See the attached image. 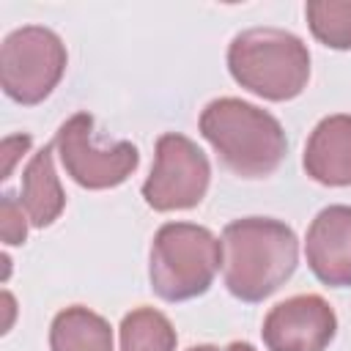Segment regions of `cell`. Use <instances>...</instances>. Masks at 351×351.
<instances>
[{
	"instance_id": "obj_1",
	"label": "cell",
	"mask_w": 351,
	"mask_h": 351,
	"mask_svg": "<svg viewBox=\"0 0 351 351\" xmlns=\"http://www.w3.org/2000/svg\"><path fill=\"white\" fill-rule=\"evenodd\" d=\"M299 244L285 222L266 217L236 219L222 230L228 291L241 302H263L296 269Z\"/></svg>"
},
{
	"instance_id": "obj_2",
	"label": "cell",
	"mask_w": 351,
	"mask_h": 351,
	"mask_svg": "<svg viewBox=\"0 0 351 351\" xmlns=\"http://www.w3.org/2000/svg\"><path fill=\"white\" fill-rule=\"evenodd\" d=\"M200 132L225 167L241 178H263L274 173L288 148L280 121L241 99H214L206 104Z\"/></svg>"
},
{
	"instance_id": "obj_3",
	"label": "cell",
	"mask_w": 351,
	"mask_h": 351,
	"mask_svg": "<svg viewBox=\"0 0 351 351\" xmlns=\"http://www.w3.org/2000/svg\"><path fill=\"white\" fill-rule=\"evenodd\" d=\"M228 69L241 88L271 101H285L304 90L310 52L302 38L288 30L252 27L230 41Z\"/></svg>"
},
{
	"instance_id": "obj_4",
	"label": "cell",
	"mask_w": 351,
	"mask_h": 351,
	"mask_svg": "<svg viewBox=\"0 0 351 351\" xmlns=\"http://www.w3.org/2000/svg\"><path fill=\"white\" fill-rule=\"evenodd\" d=\"M222 263V244L200 225L167 222L151 244V288L165 302L195 299L208 291Z\"/></svg>"
},
{
	"instance_id": "obj_5",
	"label": "cell",
	"mask_w": 351,
	"mask_h": 351,
	"mask_svg": "<svg viewBox=\"0 0 351 351\" xmlns=\"http://www.w3.org/2000/svg\"><path fill=\"white\" fill-rule=\"evenodd\" d=\"M66 69L63 41L41 25H27L5 36L0 49L3 90L19 104L44 101Z\"/></svg>"
},
{
	"instance_id": "obj_6",
	"label": "cell",
	"mask_w": 351,
	"mask_h": 351,
	"mask_svg": "<svg viewBox=\"0 0 351 351\" xmlns=\"http://www.w3.org/2000/svg\"><path fill=\"white\" fill-rule=\"evenodd\" d=\"M55 148L66 173L88 189H107L123 184L140 162L137 148L126 140L101 145L93 134V118L88 112L71 115L58 129Z\"/></svg>"
},
{
	"instance_id": "obj_7",
	"label": "cell",
	"mask_w": 351,
	"mask_h": 351,
	"mask_svg": "<svg viewBox=\"0 0 351 351\" xmlns=\"http://www.w3.org/2000/svg\"><path fill=\"white\" fill-rule=\"evenodd\" d=\"M208 159L184 134H162L156 140V162L143 184V197L156 211L192 208L208 189Z\"/></svg>"
},
{
	"instance_id": "obj_8",
	"label": "cell",
	"mask_w": 351,
	"mask_h": 351,
	"mask_svg": "<svg viewBox=\"0 0 351 351\" xmlns=\"http://www.w3.org/2000/svg\"><path fill=\"white\" fill-rule=\"evenodd\" d=\"M335 329L332 307L321 296L304 293L271 307L263 321V343L269 351H324Z\"/></svg>"
},
{
	"instance_id": "obj_9",
	"label": "cell",
	"mask_w": 351,
	"mask_h": 351,
	"mask_svg": "<svg viewBox=\"0 0 351 351\" xmlns=\"http://www.w3.org/2000/svg\"><path fill=\"white\" fill-rule=\"evenodd\" d=\"M307 263L313 274L335 288L351 285V206L324 208L307 230Z\"/></svg>"
},
{
	"instance_id": "obj_10",
	"label": "cell",
	"mask_w": 351,
	"mask_h": 351,
	"mask_svg": "<svg viewBox=\"0 0 351 351\" xmlns=\"http://www.w3.org/2000/svg\"><path fill=\"white\" fill-rule=\"evenodd\" d=\"M304 170L326 186L351 184V115H329L313 129L304 148Z\"/></svg>"
},
{
	"instance_id": "obj_11",
	"label": "cell",
	"mask_w": 351,
	"mask_h": 351,
	"mask_svg": "<svg viewBox=\"0 0 351 351\" xmlns=\"http://www.w3.org/2000/svg\"><path fill=\"white\" fill-rule=\"evenodd\" d=\"M22 208L36 228H47L58 219L66 206V195L55 176L52 165V145H44L27 165L22 176Z\"/></svg>"
},
{
	"instance_id": "obj_12",
	"label": "cell",
	"mask_w": 351,
	"mask_h": 351,
	"mask_svg": "<svg viewBox=\"0 0 351 351\" xmlns=\"http://www.w3.org/2000/svg\"><path fill=\"white\" fill-rule=\"evenodd\" d=\"M52 351H112L110 324L88 307H66L49 329Z\"/></svg>"
},
{
	"instance_id": "obj_13",
	"label": "cell",
	"mask_w": 351,
	"mask_h": 351,
	"mask_svg": "<svg viewBox=\"0 0 351 351\" xmlns=\"http://www.w3.org/2000/svg\"><path fill=\"white\" fill-rule=\"evenodd\" d=\"M176 332L154 307L132 310L121 324V351H173Z\"/></svg>"
},
{
	"instance_id": "obj_14",
	"label": "cell",
	"mask_w": 351,
	"mask_h": 351,
	"mask_svg": "<svg viewBox=\"0 0 351 351\" xmlns=\"http://www.w3.org/2000/svg\"><path fill=\"white\" fill-rule=\"evenodd\" d=\"M313 36L332 49H351V3L313 0L304 5Z\"/></svg>"
},
{
	"instance_id": "obj_15",
	"label": "cell",
	"mask_w": 351,
	"mask_h": 351,
	"mask_svg": "<svg viewBox=\"0 0 351 351\" xmlns=\"http://www.w3.org/2000/svg\"><path fill=\"white\" fill-rule=\"evenodd\" d=\"M22 203H16L14 195H3V203H0V233H3V241L5 244H22L25 236H27V222H25V214H22Z\"/></svg>"
},
{
	"instance_id": "obj_16",
	"label": "cell",
	"mask_w": 351,
	"mask_h": 351,
	"mask_svg": "<svg viewBox=\"0 0 351 351\" xmlns=\"http://www.w3.org/2000/svg\"><path fill=\"white\" fill-rule=\"evenodd\" d=\"M27 148H30V134H14V137H5L3 140V178H8L11 176V170H14V162L22 156V154H27Z\"/></svg>"
},
{
	"instance_id": "obj_17",
	"label": "cell",
	"mask_w": 351,
	"mask_h": 351,
	"mask_svg": "<svg viewBox=\"0 0 351 351\" xmlns=\"http://www.w3.org/2000/svg\"><path fill=\"white\" fill-rule=\"evenodd\" d=\"M189 351H255L250 343H230V346H225V348H217V346H195V348H189Z\"/></svg>"
},
{
	"instance_id": "obj_18",
	"label": "cell",
	"mask_w": 351,
	"mask_h": 351,
	"mask_svg": "<svg viewBox=\"0 0 351 351\" xmlns=\"http://www.w3.org/2000/svg\"><path fill=\"white\" fill-rule=\"evenodd\" d=\"M3 307H5V324H3V332H8V326H11V315H14V299H11V293H3Z\"/></svg>"
}]
</instances>
